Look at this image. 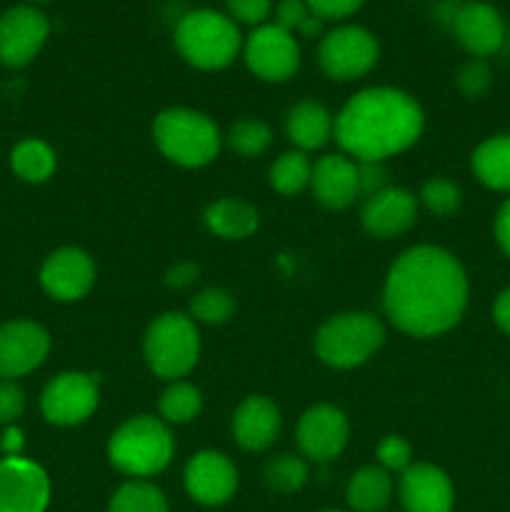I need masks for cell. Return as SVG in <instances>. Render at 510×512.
<instances>
[{"label":"cell","mask_w":510,"mask_h":512,"mask_svg":"<svg viewBox=\"0 0 510 512\" xmlns=\"http://www.w3.org/2000/svg\"><path fill=\"white\" fill-rule=\"evenodd\" d=\"M108 512H168V500L148 480H130L115 490Z\"/></svg>","instance_id":"cell-28"},{"label":"cell","mask_w":510,"mask_h":512,"mask_svg":"<svg viewBox=\"0 0 510 512\" xmlns=\"http://www.w3.org/2000/svg\"><path fill=\"white\" fill-rule=\"evenodd\" d=\"M345 498L355 512H380L393 498V478L380 465H368L350 475Z\"/></svg>","instance_id":"cell-25"},{"label":"cell","mask_w":510,"mask_h":512,"mask_svg":"<svg viewBox=\"0 0 510 512\" xmlns=\"http://www.w3.org/2000/svg\"><path fill=\"white\" fill-rule=\"evenodd\" d=\"M95 283V263L85 250L60 248L40 268V288L58 303L85 298Z\"/></svg>","instance_id":"cell-16"},{"label":"cell","mask_w":510,"mask_h":512,"mask_svg":"<svg viewBox=\"0 0 510 512\" xmlns=\"http://www.w3.org/2000/svg\"><path fill=\"white\" fill-rule=\"evenodd\" d=\"M25 410V393L15 380H0V423L15 425Z\"/></svg>","instance_id":"cell-37"},{"label":"cell","mask_w":510,"mask_h":512,"mask_svg":"<svg viewBox=\"0 0 510 512\" xmlns=\"http://www.w3.org/2000/svg\"><path fill=\"white\" fill-rule=\"evenodd\" d=\"M320 28H323V20L315 18V15L310 13V18L305 20L303 25H300L298 33H300V35H305V38H313V35H318V33H320Z\"/></svg>","instance_id":"cell-45"},{"label":"cell","mask_w":510,"mask_h":512,"mask_svg":"<svg viewBox=\"0 0 510 512\" xmlns=\"http://www.w3.org/2000/svg\"><path fill=\"white\" fill-rule=\"evenodd\" d=\"M185 490L195 503L218 508L238 490V470L228 455L218 450H200L185 465Z\"/></svg>","instance_id":"cell-15"},{"label":"cell","mask_w":510,"mask_h":512,"mask_svg":"<svg viewBox=\"0 0 510 512\" xmlns=\"http://www.w3.org/2000/svg\"><path fill=\"white\" fill-rule=\"evenodd\" d=\"M33 3H50V0H33Z\"/></svg>","instance_id":"cell-47"},{"label":"cell","mask_w":510,"mask_h":512,"mask_svg":"<svg viewBox=\"0 0 510 512\" xmlns=\"http://www.w3.org/2000/svg\"><path fill=\"white\" fill-rule=\"evenodd\" d=\"M385 343V325L378 315L350 310L325 320L315 333V353L328 368L353 370L373 358Z\"/></svg>","instance_id":"cell-6"},{"label":"cell","mask_w":510,"mask_h":512,"mask_svg":"<svg viewBox=\"0 0 510 512\" xmlns=\"http://www.w3.org/2000/svg\"><path fill=\"white\" fill-rule=\"evenodd\" d=\"M50 353V335L33 320L0 325V380H18L43 365Z\"/></svg>","instance_id":"cell-13"},{"label":"cell","mask_w":510,"mask_h":512,"mask_svg":"<svg viewBox=\"0 0 510 512\" xmlns=\"http://www.w3.org/2000/svg\"><path fill=\"white\" fill-rule=\"evenodd\" d=\"M175 50L198 70H223L243 50L238 23L228 13L198 8L178 20L173 33Z\"/></svg>","instance_id":"cell-3"},{"label":"cell","mask_w":510,"mask_h":512,"mask_svg":"<svg viewBox=\"0 0 510 512\" xmlns=\"http://www.w3.org/2000/svg\"><path fill=\"white\" fill-rule=\"evenodd\" d=\"M153 140L160 153L180 168H203L220 153V130L205 113L168 108L155 115Z\"/></svg>","instance_id":"cell-5"},{"label":"cell","mask_w":510,"mask_h":512,"mask_svg":"<svg viewBox=\"0 0 510 512\" xmlns=\"http://www.w3.org/2000/svg\"><path fill=\"white\" fill-rule=\"evenodd\" d=\"M423 128V108L413 95L375 85L355 93L335 115L333 138L348 158L383 163L418 143Z\"/></svg>","instance_id":"cell-2"},{"label":"cell","mask_w":510,"mask_h":512,"mask_svg":"<svg viewBox=\"0 0 510 512\" xmlns=\"http://www.w3.org/2000/svg\"><path fill=\"white\" fill-rule=\"evenodd\" d=\"M325 512H343V510H325Z\"/></svg>","instance_id":"cell-48"},{"label":"cell","mask_w":510,"mask_h":512,"mask_svg":"<svg viewBox=\"0 0 510 512\" xmlns=\"http://www.w3.org/2000/svg\"><path fill=\"white\" fill-rule=\"evenodd\" d=\"M493 323L498 325L500 333H505L510 338V288H505L503 293L495 298L493 303Z\"/></svg>","instance_id":"cell-44"},{"label":"cell","mask_w":510,"mask_h":512,"mask_svg":"<svg viewBox=\"0 0 510 512\" xmlns=\"http://www.w3.org/2000/svg\"><path fill=\"white\" fill-rule=\"evenodd\" d=\"M310 175H313V163L308 160V155L300 153V150H290L270 165L268 180L278 193L295 195L308 188Z\"/></svg>","instance_id":"cell-29"},{"label":"cell","mask_w":510,"mask_h":512,"mask_svg":"<svg viewBox=\"0 0 510 512\" xmlns=\"http://www.w3.org/2000/svg\"><path fill=\"white\" fill-rule=\"evenodd\" d=\"M333 130L335 118L325 105L315 103V100H303V103L293 105L285 118V133L300 153L323 148L333 138Z\"/></svg>","instance_id":"cell-22"},{"label":"cell","mask_w":510,"mask_h":512,"mask_svg":"<svg viewBox=\"0 0 510 512\" xmlns=\"http://www.w3.org/2000/svg\"><path fill=\"white\" fill-rule=\"evenodd\" d=\"M198 275H200L198 265L190 263V260H183V263H175L173 268L165 273V285L173 290H185L198 280Z\"/></svg>","instance_id":"cell-41"},{"label":"cell","mask_w":510,"mask_h":512,"mask_svg":"<svg viewBox=\"0 0 510 512\" xmlns=\"http://www.w3.org/2000/svg\"><path fill=\"white\" fill-rule=\"evenodd\" d=\"M50 478L38 463L23 458L0 460V512H45Z\"/></svg>","instance_id":"cell-12"},{"label":"cell","mask_w":510,"mask_h":512,"mask_svg":"<svg viewBox=\"0 0 510 512\" xmlns=\"http://www.w3.org/2000/svg\"><path fill=\"white\" fill-rule=\"evenodd\" d=\"M100 385L98 375L68 370L50 380L40 395V410L50 425L73 428L85 423L98 410Z\"/></svg>","instance_id":"cell-9"},{"label":"cell","mask_w":510,"mask_h":512,"mask_svg":"<svg viewBox=\"0 0 510 512\" xmlns=\"http://www.w3.org/2000/svg\"><path fill=\"white\" fill-rule=\"evenodd\" d=\"M455 83H458L460 95H465L468 100H478L493 85V70H490V65L485 60L470 58L468 63L460 65L458 75H455Z\"/></svg>","instance_id":"cell-34"},{"label":"cell","mask_w":510,"mask_h":512,"mask_svg":"<svg viewBox=\"0 0 510 512\" xmlns=\"http://www.w3.org/2000/svg\"><path fill=\"white\" fill-rule=\"evenodd\" d=\"M380 58L378 38L363 25H340L320 38V68L333 80H355L368 75Z\"/></svg>","instance_id":"cell-8"},{"label":"cell","mask_w":510,"mask_h":512,"mask_svg":"<svg viewBox=\"0 0 510 512\" xmlns=\"http://www.w3.org/2000/svg\"><path fill=\"white\" fill-rule=\"evenodd\" d=\"M470 168L485 188L510 193V133L485 138L470 155Z\"/></svg>","instance_id":"cell-24"},{"label":"cell","mask_w":510,"mask_h":512,"mask_svg":"<svg viewBox=\"0 0 510 512\" xmlns=\"http://www.w3.org/2000/svg\"><path fill=\"white\" fill-rule=\"evenodd\" d=\"M225 8L235 23L260 28L273 13V0H225Z\"/></svg>","instance_id":"cell-36"},{"label":"cell","mask_w":510,"mask_h":512,"mask_svg":"<svg viewBox=\"0 0 510 512\" xmlns=\"http://www.w3.org/2000/svg\"><path fill=\"white\" fill-rule=\"evenodd\" d=\"M310 190L328 210H345L360 198L358 163L348 155H323L313 165Z\"/></svg>","instance_id":"cell-20"},{"label":"cell","mask_w":510,"mask_h":512,"mask_svg":"<svg viewBox=\"0 0 510 512\" xmlns=\"http://www.w3.org/2000/svg\"><path fill=\"white\" fill-rule=\"evenodd\" d=\"M310 478L308 463L300 455L280 453L265 463V483L278 493H298Z\"/></svg>","instance_id":"cell-30"},{"label":"cell","mask_w":510,"mask_h":512,"mask_svg":"<svg viewBox=\"0 0 510 512\" xmlns=\"http://www.w3.org/2000/svg\"><path fill=\"white\" fill-rule=\"evenodd\" d=\"M468 275L445 248L415 245L390 265L383 305L390 323L413 338H435L463 320Z\"/></svg>","instance_id":"cell-1"},{"label":"cell","mask_w":510,"mask_h":512,"mask_svg":"<svg viewBox=\"0 0 510 512\" xmlns=\"http://www.w3.org/2000/svg\"><path fill=\"white\" fill-rule=\"evenodd\" d=\"M298 445L300 453L315 463L335 460L348 445L350 425L340 408L328 403L313 405L303 413L298 423Z\"/></svg>","instance_id":"cell-14"},{"label":"cell","mask_w":510,"mask_h":512,"mask_svg":"<svg viewBox=\"0 0 510 512\" xmlns=\"http://www.w3.org/2000/svg\"><path fill=\"white\" fill-rule=\"evenodd\" d=\"M445 3H468V0H445Z\"/></svg>","instance_id":"cell-46"},{"label":"cell","mask_w":510,"mask_h":512,"mask_svg":"<svg viewBox=\"0 0 510 512\" xmlns=\"http://www.w3.org/2000/svg\"><path fill=\"white\" fill-rule=\"evenodd\" d=\"M235 298L225 288H205L190 300V318L195 323L223 325L233 318Z\"/></svg>","instance_id":"cell-32"},{"label":"cell","mask_w":510,"mask_h":512,"mask_svg":"<svg viewBox=\"0 0 510 512\" xmlns=\"http://www.w3.org/2000/svg\"><path fill=\"white\" fill-rule=\"evenodd\" d=\"M23 445V430L15 428V425H8V428L3 430V435H0V450L5 453V458H18V455L23 453Z\"/></svg>","instance_id":"cell-43"},{"label":"cell","mask_w":510,"mask_h":512,"mask_svg":"<svg viewBox=\"0 0 510 512\" xmlns=\"http://www.w3.org/2000/svg\"><path fill=\"white\" fill-rule=\"evenodd\" d=\"M360 220L373 238L385 240L403 235L418 220V198L410 190L388 185L380 193L365 198Z\"/></svg>","instance_id":"cell-18"},{"label":"cell","mask_w":510,"mask_h":512,"mask_svg":"<svg viewBox=\"0 0 510 512\" xmlns=\"http://www.w3.org/2000/svg\"><path fill=\"white\" fill-rule=\"evenodd\" d=\"M400 503L405 512H450L455 505L453 483L438 465L413 463L400 478Z\"/></svg>","instance_id":"cell-19"},{"label":"cell","mask_w":510,"mask_h":512,"mask_svg":"<svg viewBox=\"0 0 510 512\" xmlns=\"http://www.w3.org/2000/svg\"><path fill=\"white\" fill-rule=\"evenodd\" d=\"M310 18V8L305 0H278L275 5V25L288 33H298L300 25Z\"/></svg>","instance_id":"cell-38"},{"label":"cell","mask_w":510,"mask_h":512,"mask_svg":"<svg viewBox=\"0 0 510 512\" xmlns=\"http://www.w3.org/2000/svg\"><path fill=\"white\" fill-rule=\"evenodd\" d=\"M305 3H308L310 13L325 23V20H343L358 13L365 0H305Z\"/></svg>","instance_id":"cell-39"},{"label":"cell","mask_w":510,"mask_h":512,"mask_svg":"<svg viewBox=\"0 0 510 512\" xmlns=\"http://www.w3.org/2000/svg\"><path fill=\"white\" fill-rule=\"evenodd\" d=\"M375 455H378L380 468L388 470V473H403L413 465V448L400 435H385L378 443Z\"/></svg>","instance_id":"cell-35"},{"label":"cell","mask_w":510,"mask_h":512,"mask_svg":"<svg viewBox=\"0 0 510 512\" xmlns=\"http://www.w3.org/2000/svg\"><path fill=\"white\" fill-rule=\"evenodd\" d=\"M493 230H495V243H498V248L503 250L505 258H510V198L498 208Z\"/></svg>","instance_id":"cell-42"},{"label":"cell","mask_w":510,"mask_h":512,"mask_svg":"<svg viewBox=\"0 0 510 512\" xmlns=\"http://www.w3.org/2000/svg\"><path fill=\"white\" fill-rule=\"evenodd\" d=\"M453 33L458 43L468 50L473 58H490L498 53L505 43V20L495 5L483 0H468L453 10Z\"/></svg>","instance_id":"cell-17"},{"label":"cell","mask_w":510,"mask_h":512,"mask_svg":"<svg viewBox=\"0 0 510 512\" xmlns=\"http://www.w3.org/2000/svg\"><path fill=\"white\" fill-rule=\"evenodd\" d=\"M355 163H358V160H355ZM358 185H360V195H365V198H370V195L388 188V170H385V165L358 163Z\"/></svg>","instance_id":"cell-40"},{"label":"cell","mask_w":510,"mask_h":512,"mask_svg":"<svg viewBox=\"0 0 510 512\" xmlns=\"http://www.w3.org/2000/svg\"><path fill=\"white\" fill-rule=\"evenodd\" d=\"M228 148L238 153L240 158H258L273 143V133L268 125L258 118H245L238 120L233 128L228 130Z\"/></svg>","instance_id":"cell-31"},{"label":"cell","mask_w":510,"mask_h":512,"mask_svg":"<svg viewBox=\"0 0 510 512\" xmlns=\"http://www.w3.org/2000/svg\"><path fill=\"white\" fill-rule=\"evenodd\" d=\"M145 363L158 378L180 380L200 358V333L190 315L163 313L150 323L143 343Z\"/></svg>","instance_id":"cell-7"},{"label":"cell","mask_w":510,"mask_h":512,"mask_svg":"<svg viewBox=\"0 0 510 512\" xmlns=\"http://www.w3.org/2000/svg\"><path fill=\"white\" fill-rule=\"evenodd\" d=\"M175 453L170 425L155 415L125 420L108 440V460L115 470L135 480L163 473Z\"/></svg>","instance_id":"cell-4"},{"label":"cell","mask_w":510,"mask_h":512,"mask_svg":"<svg viewBox=\"0 0 510 512\" xmlns=\"http://www.w3.org/2000/svg\"><path fill=\"white\" fill-rule=\"evenodd\" d=\"M50 35V20L35 5H13L0 15V65L33 63Z\"/></svg>","instance_id":"cell-11"},{"label":"cell","mask_w":510,"mask_h":512,"mask_svg":"<svg viewBox=\"0 0 510 512\" xmlns=\"http://www.w3.org/2000/svg\"><path fill=\"white\" fill-rule=\"evenodd\" d=\"M420 203L428 208V213L438 215V218H450L460 210L463 203V193L458 185L448 178H430L428 183L420 188Z\"/></svg>","instance_id":"cell-33"},{"label":"cell","mask_w":510,"mask_h":512,"mask_svg":"<svg viewBox=\"0 0 510 512\" xmlns=\"http://www.w3.org/2000/svg\"><path fill=\"white\" fill-rule=\"evenodd\" d=\"M10 168L23 183L40 185L55 173V153L38 138H25L10 153Z\"/></svg>","instance_id":"cell-26"},{"label":"cell","mask_w":510,"mask_h":512,"mask_svg":"<svg viewBox=\"0 0 510 512\" xmlns=\"http://www.w3.org/2000/svg\"><path fill=\"white\" fill-rule=\"evenodd\" d=\"M245 65L265 83H285L300 68V45L293 33L275 23L253 28L243 43Z\"/></svg>","instance_id":"cell-10"},{"label":"cell","mask_w":510,"mask_h":512,"mask_svg":"<svg viewBox=\"0 0 510 512\" xmlns=\"http://www.w3.org/2000/svg\"><path fill=\"white\" fill-rule=\"evenodd\" d=\"M280 410L275 408L273 400L265 395H250L235 408L233 413V438L235 443L250 453L268 450L280 435Z\"/></svg>","instance_id":"cell-21"},{"label":"cell","mask_w":510,"mask_h":512,"mask_svg":"<svg viewBox=\"0 0 510 512\" xmlns=\"http://www.w3.org/2000/svg\"><path fill=\"white\" fill-rule=\"evenodd\" d=\"M203 220L210 233L223 240L250 238L260 225L258 210L240 198L215 200V203L208 205Z\"/></svg>","instance_id":"cell-23"},{"label":"cell","mask_w":510,"mask_h":512,"mask_svg":"<svg viewBox=\"0 0 510 512\" xmlns=\"http://www.w3.org/2000/svg\"><path fill=\"white\" fill-rule=\"evenodd\" d=\"M200 410H203V395L195 385L185 383V380H173L158 400L160 420L168 425L190 423V420L198 418Z\"/></svg>","instance_id":"cell-27"}]
</instances>
